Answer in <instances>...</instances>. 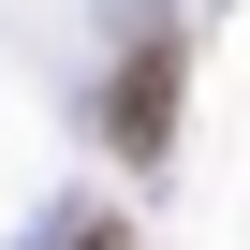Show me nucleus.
<instances>
[{
    "label": "nucleus",
    "mask_w": 250,
    "mask_h": 250,
    "mask_svg": "<svg viewBox=\"0 0 250 250\" xmlns=\"http://www.w3.org/2000/svg\"><path fill=\"white\" fill-rule=\"evenodd\" d=\"M103 133H118V162H162V133H177V44H133V59H118Z\"/></svg>",
    "instance_id": "obj_1"
},
{
    "label": "nucleus",
    "mask_w": 250,
    "mask_h": 250,
    "mask_svg": "<svg viewBox=\"0 0 250 250\" xmlns=\"http://www.w3.org/2000/svg\"><path fill=\"white\" fill-rule=\"evenodd\" d=\"M74 250H133V235H118V221H88V235H74Z\"/></svg>",
    "instance_id": "obj_2"
}]
</instances>
